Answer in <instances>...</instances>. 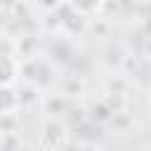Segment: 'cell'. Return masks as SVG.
I'll use <instances>...</instances> for the list:
<instances>
[{
    "mask_svg": "<svg viewBox=\"0 0 151 151\" xmlns=\"http://www.w3.org/2000/svg\"><path fill=\"white\" fill-rule=\"evenodd\" d=\"M14 78V61L9 57H0V85L12 83Z\"/></svg>",
    "mask_w": 151,
    "mask_h": 151,
    "instance_id": "cell-1",
    "label": "cell"
}]
</instances>
